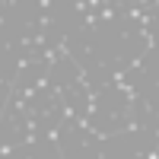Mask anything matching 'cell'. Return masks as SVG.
<instances>
[{
    "label": "cell",
    "instance_id": "9",
    "mask_svg": "<svg viewBox=\"0 0 159 159\" xmlns=\"http://www.w3.org/2000/svg\"><path fill=\"white\" fill-rule=\"evenodd\" d=\"M156 143H159V127H156Z\"/></svg>",
    "mask_w": 159,
    "mask_h": 159
},
{
    "label": "cell",
    "instance_id": "6",
    "mask_svg": "<svg viewBox=\"0 0 159 159\" xmlns=\"http://www.w3.org/2000/svg\"><path fill=\"white\" fill-rule=\"evenodd\" d=\"M118 16V13L111 10V7H102V13H99V19H105V22H108V19H115Z\"/></svg>",
    "mask_w": 159,
    "mask_h": 159
},
{
    "label": "cell",
    "instance_id": "2",
    "mask_svg": "<svg viewBox=\"0 0 159 159\" xmlns=\"http://www.w3.org/2000/svg\"><path fill=\"white\" fill-rule=\"evenodd\" d=\"M51 25H54V16H51V13L45 10V13H42V16H38V22H35V29H38V32H48V29H51Z\"/></svg>",
    "mask_w": 159,
    "mask_h": 159
},
{
    "label": "cell",
    "instance_id": "1",
    "mask_svg": "<svg viewBox=\"0 0 159 159\" xmlns=\"http://www.w3.org/2000/svg\"><path fill=\"white\" fill-rule=\"evenodd\" d=\"M73 118H76V108H73V102H67V99H64V102H61V121H57V124L64 127L67 121H73Z\"/></svg>",
    "mask_w": 159,
    "mask_h": 159
},
{
    "label": "cell",
    "instance_id": "5",
    "mask_svg": "<svg viewBox=\"0 0 159 159\" xmlns=\"http://www.w3.org/2000/svg\"><path fill=\"white\" fill-rule=\"evenodd\" d=\"M86 29H96V22H99V13H86Z\"/></svg>",
    "mask_w": 159,
    "mask_h": 159
},
{
    "label": "cell",
    "instance_id": "7",
    "mask_svg": "<svg viewBox=\"0 0 159 159\" xmlns=\"http://www.w3.org/2000/svg\"><path fill=\"white\" fill-rule=\"evenodd\" d=\"M73 10H76V13H89V0H76Z\"/></svg>",
    "mask_w": 159,
    "mask_h": 159
},
{
    "label": "cell",
    "instance_id": "4",
    "mask_svg": "<svg viewBox=\"0 0 159 159\" xmlns=\"http://www.w3.org/2000/svg\"><path fill=\"white\" fill-rule=\"evenodd\" d=\"M19 150V143H0V156H13Z\"/></svg>",
    "mask_w": 159,
    "mask_h": 159
},
{
    "label": "cell",
    "instance_id": "3",
    "mask_svg": "<svg viewBox=\"0 0 159 159\" xmlns=\"http://www.w3.org/2000/svg\"><path fill=\"white\" fill-rule=\"evenodd\" d=\"M51 143H61V124H54V127H48V134H45Z\"/></svg>",
    "mask_w": 159,
    "mask_h": 159
},
{
    "label": "cell",
    "instance_id": "8",
    "mask_svg": "<svg viewBox=\"0 0 159 159\" xmlns=\"http://www.w3.org/2000/svg\"><path fill=\"white\" fill-rule=\"evenodd\" d=\"M51 3H54V0H38V7H42V10H51Z\"/></svg>",
    "mask_w": 159,
    "mask_h": 159
}]
</instances>
